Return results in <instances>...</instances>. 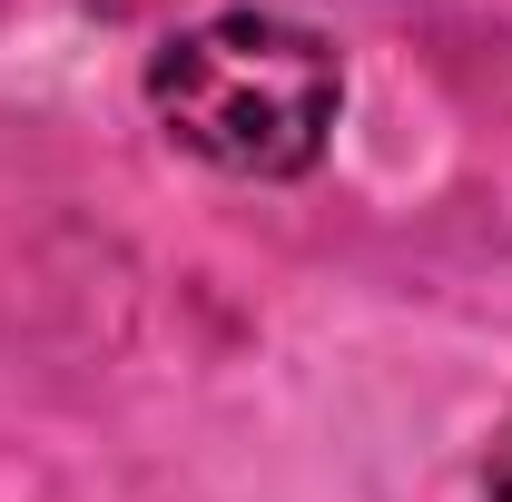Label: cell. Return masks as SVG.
Listing matches in <instances>:
<instances>
[{"mask_svg": "<svg viewBox=\"0 0 512 502\" xmlns=\"http://www.w3.org/2000/svg\"><path fill=\"white\" fill-rule=\"evenodd\" d=\"M335 99H345L335 50L276 10H217L178 40H158L148 60L158 128L227 178H306L335 138Z\"/></svg>", "mask_w": 512, "mask_h": 502, "instance_id": "1", "label": "cell"}, {"mask_svg": "<svg viewBox=\"0 0 512 502\" xmlns=\"http://www.w3.org/2000/svg\"><path fill=\"white\" fill-rule=\"evenodd\" d=\"M483 493H493V502H512V424L493 434V453H483Z\"/></svg>", "mask_w": 512, "mask_h": 502, "instance_id": "2", "label": "cell"}]
</instances>
